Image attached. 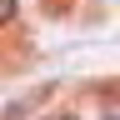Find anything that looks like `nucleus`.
<instances>
[{
  "instance_id": "obj_1",
  "label": "nucleus",
  "mask_w": 120,
  "mask_h": 120,
  "mask_svg": "<svg viewBox=\"0 0 120 120\" xmlns=\"http://www.w3.org/2000/svg\"><path fill=\"white\" fill-rule=\"evenodd\" d=\"M15 5H20V0H0V25H10V20H15Z\"/></svg>"
},
{
  "instance_id": "obj_2",
  "label": "nucleus",
  "mask_w": 120,
  "mask_h": 120,
  "mask_svg": "<svg viewBox=\"0 0 120 120\" xmlns=\"http://www.w3.org/2000/svg\"><path fill=\"white\" fill-rule=\"evenodd\" d=\"M105 120H120V105H115V110H110V115H105Z\"/></svg>"
},
{
  "instance_id": "obj_3",
  "label": "nucleus",
  "mask_w": 120,
  "mask_h": 120,
  "mask_svg": "<svg viewBox=\"0 0 120 120\" xmlns=\"http://www.w3.org/2000/svg\"><path fill=\"white\" fill-rule=\"evenodd\" d=\"M55 120H75V115H55Z\"/></svg>"
}]
</instances>
